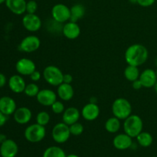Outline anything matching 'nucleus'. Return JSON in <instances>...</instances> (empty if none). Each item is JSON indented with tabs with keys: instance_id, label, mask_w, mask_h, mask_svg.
Masks as SVG:
<instances>
[{
	"instance_id": "obj_1",
	"label": "nucleus",
	"mask_w": 157,
	"mask_h": 157,
	"mask_svg": "<svg viewBox=\"0 0 157 157\" xmlns=\"http://www.w3.org/2000/svg\"><path fill=\"white\" fill-rule=\"evenodd\" d=\"M124 58L127 64L140 67L148 60V49L141 44H131L126 50Z\"/></svg>"
},
{
	"instance_id": "obj_2",
	"label": "nucleus",
	"mask_w": 157,
	"mask_h": 157,
	"mask_svg": "<svg viewBox=\"0 0 157 157\" xmlns=\"http://www.w3.org/2000/svg\"><path fill=\"white\" fill-rule=\"evenodd\" d=\"M124 133L132 138H136L144 129L142 118L137 114H131L124 121L123 124Z\"/></svg>"
},
{
	"instance_id": "obj_3",
	"label": "nucleus",
	"mask_w": 157,
	"mask_h": 157,
	"mask_svg": "<svg viewBox=\"0 0 157 157\" xmlns=\"http://www.w3.org/2000/svg\"><path fill=\"white\" fill-rule=\"evenodd\" d=\"M112 113L113 117L121 121H124L132 114L131 104L126 98H117L112 104Z\"/></svg>"
},
{
	"instance_id": "obj_4",
	"label": "nucleus",
	"mask_w": 157,
	"mask_h": 157,
	"mask_svg": "<svg viewBox=\"0 0 157 157\" xmlns=\"http://www.w3.org/2000/svg\"><path fill=\"white\" fill-rule=\"evenodd\" d=\"M24 136L26 140L32 144L41 142L46 136L45 127L40 125L37 123L31 124L25 130Z\"/></svg>"
},
{
	"instance_id": "obj_5",
	"label": "nucleus",
	"mask_w": 157,
	"mask_h": 157,
	"mask_svg": "<svg viewBox=\"0 0 157 157\" xmlns=\"http://www.w3.org/2000/svg\"><path fill=\"white\" fill-rule=\"evenodd\" d=\"M42 76L48 84L54 87H58L63 83L64 74L59 67L55 65H48L44 67Z\"/></svg>"
},
{
	"instance_id": "obj_6",
	"label": "nucleus",
	"mask_w": 157,
	"mask_h": 157,
	"mask_svg": "<svg viewBox=\"0 0 157 157\" xmlns=\"http://www.w3.org/2000/svg\"><path fill=\"white\" fill-rule=\"evenodd\" d=\"M70 127L65 123L60 122L55 124L52 130V137L55 143L62 144L67 142L71 136Z\"/></svg>"
},
{
	"instance_id": "obj_7",
	"label": "nucleus",
	"mask_w": 157,
	"mask_h": 157,
	"mask_svg": "<svg viewBox=\"0 0 157 157\" xmlns=\"http://www.w3.org/2000/svg\"><path fill=\"white\" fill-rule=\"evenodd\" d=\"M52 18L55 21L64 24L70 21L71 9L63 3H58L52 9Z\"/></svg>"
},
{
	"instance_id": "obj_8",
	"label": "nucleus",
	"mask_w": 157,
	"mask_h": 157,
	"mask_svg": "<svg viewBox=\"0 0 157 157\" xmlns=\"http://www.w3.org/2000/svg\"><path fill=\"white\" fill-rule=\"evenodd\" d=\"M41 46V40L36 35H29L23 38L20 42L18 48L25 53H32L38 50Z\"/></svg>"
},
{
	"instance_id": "obj_9",
	"label": "nucleus",
	"mask_w": 157,
	"mask_h": 157,
	"mask_svg": "<svg viewBox=\"0 0 157 157\" xmlns=\"http://www.w3.org/2000/svg\"><path fill=\"white\" fill-rule=\"evenodd\" d=\"M22 25L28 32H35L41 29L42 21L36 14L27 13L22 18Z\"/></svg>"
},
{
	"instance_id": "obj_10",
	"label": "nucleus",
	"mask_w": 157,
	"mask_h": 157,
	"mask_svg": "<svg viewBox=\"0 0 157 157\" xmlns=\"http://www.w3.org/2000/svg\"><path fill=\"white\" fill-rule=\"evenodd\" d=\"M15 70L21 76H30L36 70V64L30 58H20L15 64Z\"/></svg>"
},
{
	"instance_id": "obj_11",
	"label": "nucleus",
	"mask_w": 157,
	"mask_h": 157,
	"mask_svg": "<svg viewBox=\"0 0 157 157\" xmlns=\"http://www.w3.org/2000/svg\"><path fill=\"white\" fill-rule=\"evenodd\" d=\"M57 98H58L57 93L48 88L40 90L36 96L38 104L44 107H51L57 101Z\"/></svg>"
},
{
	"instance_id": "obj_12",
	"label": "nucleus",
	"mask_w": 157,
	"mask_h": 157,
	"mask_svg": "<svg viewBox=\"0 0 157 157\" xmlns=\"http://www.w3.org/2000/svg\"><path fill=\"white\" fill-rule=\"evenodd\" d=\"M100 112H101L100 107L96 103L89 102L81 109V114L85 121H94L98 119L100 115Z\"/></svg>"
},
{
	"instance_id": "obj_13",
	"label": "nucleus",
	"mask_w": 157,
	"mask_h": 157,
	"mask_svg": "<svg viewBox=\"0 0 157 157\" xmlns=\"http://www.w3.org/2000/svg\"><path fill=\"white\" fill-rule=\"evenodd\" d=\"M62 34L67 39L75 40L81 35V27L78 22L68 21L63 25Z\"/></svg>"
},
{
	"instance_id": "obj_14",
	"label": "nucleus",
	"mask_w": 157,
	"mask_h": 157,
	"mask_svg": "<svg viewBox=\"0 0 157 157\" xmlns=\"http://www.w3.org/2000/svg\"><path fill=\"white\" fill-rule=\"evenodd\" d=\"M133 144V138L125 133L116 135L113 140V147L118 150H128L131 148Z\"/></svg>"
},
{
	"instance_id": "obj_15",
	"label": "nucleus",
	"mask_w": 157,
	"mask_h": 157,
	"mask_svg": "<svg viewBox=\"0 0 157 157\" xmlns=\"http://www.w3.org/2000/svg\"><path fill=\"white\" fill-rule=\"evenodd\" d=\"M18 153V144L12 139H7L1 144L0 155L2 157H15Z\"/></svg>"
},
{
	"instance_id": "obj_16",
	"label": "nucleus",
	"mask_w": 157,
	"mask_h": 157,
	"mask_svg": "<svg viewBox=\"0 0 157 157\" xmlns=\"http://www.w3.org/2000/svg\"><path fill=\"white\" fill-rule=\"evenodd\" d=\"M139 79L142 83L143 87H146V88L153 87L157 82L156 71L151 68L145 69L140 73Z\"/></svg>"
},
{
	"instance_id": "obj_17",
	"label": "nucleus",
	"mask_w": 157,
	"mask_h": 157,
	"mask_svg": "<svg viewBox=\"0 0 157 157\" xmlns=\"http://www.w3.org/2000/svg\"><path fill=\"white\" fill-rule=\"evenodd\" d=\"M9 87L13 93H23L25 89L26 83L22 76L20 75H14L9 79Z\"/></svg>"
},
{
	"instance_id": "obj_18",
	"label": "nucleus",
	"mask_w": 157,
	"mask_h": 157,
	"mask_svg": "<svg viewBox=\"0 0 157 157\" xmlns=\"http://www.w3.org/2000/svg\"><path fill=\"white\" fill-rule=\"evenodd\" d=\"M13 117L15 122L18 124H27L32 118V112L29 107H21L16 109L13 113Z\"/></svg>"
},
{
	"instance_id": "obj_19",
	"label": "nucleus",
	"mask_w": 157,
	"mask_h": 157,
	"mask_svg": "<svg viewBox=\"0 0 157 157\" xmlns=\"http://www.w3.org/2000/svg\"><path fill=\"white\" fill-rule=\"evenodd\" d=\"M81 116V111L77 107H69L66 108L62 113V121L70 126L78 122Z\"/></svg>"
},
{
	"instance_id": "obj_20",
	"label": "nucleus",
	"mask_w": 157,
	"mask_h": 157,
	"mask_svg": "<svg viewBox=\"0 0 157 157\" xmlns=\"http://www.w3.org/2000/svg\"><path fill=\"white\" fill-rule=\"evenodd\" d=\"M17 109L16 103L13 98L9 96H3L0 98V110L6 116L15 113Z\"/></svg>"
},
{
	"instance_id": "obj_21",
	"label": "nucleus",
	"mask_w": 157,
	"mask_h": 157,
	"mask_svg": "<svg viewBox=\"0 0 157 157\" xmlns=\"http://www.w3.org/2000/svg\"><path fill=\"white\" fill-rule=\"evenodd\" d=\"M6 6L11 12L17 15H21L26 12L25 0H6Z\"/></svg>"
},
{
	"instance_id": "obj_22",
	"label": "nucleus",
	"mask_w": 157,
	"mask_h": 157,
	"mask_svg": "<svg viewBox=\"0 0 157 157\" xmlns=\"http://www.w3.org/2000/svg\"><path fill=\"white\" fill-rule=\"evenodd\" d=\"M57 95L61 101H71L73 98L74 95H75V90H74L73 86L71 84L61 83L59 86H58Z\"/></svg>"
},
{
	"instance_id": "obj_23",
	"label": "nucleus",
	"mask_w": 157,
	"mask_h": 157,
	"mask_svg": "<svg viewBox=\"0 0 157 157\" xmlns=\"http://www.w3.org/2000/svg\"><path fill=\"white\" fill-rule=\"evenodd\" d=\"M71 18L70 21L78 22L79 20L83 18L85 15V7L81 4H75L70 8Z\"/></svg>"
},
{
	"instance_id": "obj_24",
	"label": "nucleus",
	"mask_w": 157,
	"mask_h": 157,
	"mask_svg": "<svg viewBox=\"0 0 157 157\" xmlns=\"http://www.w3.org/2000/svg\"><path fill=\"white\" fill-rule=\"evenodd\" d=\"M105 130L110 133H116L121 127V121L116 117H112L106 121L104 124Z\"/></svg>"
},
{
	"instance_id": "obj_25",
	"label": "nucleus",
	"mask_w": 157,
	"mask_h": 157,
	"mask_svg": "<svg viewBox=\"0 0 157 157\" xmlns=\"http://www.w3.org/2000/svg\"><path fill=\"white\" fill-rule=\"evenodd\" d=\"M124 77L127 81L133 82V81L138 80L140 78V72L139 67L133 65H127L124 70Z\"/></svg>"
},
{
	"instance_id": "obj_26",
	"label": "nucleus",
	"mask_w": 157,
	"mask_h": 157,
	"mask_svg": "<svg viewBox=\"0 0 157 157\" xmlns=\"http://www.w3.org/2000/svg\"><path fill=\"white\" fill-rule=\"evenodd\" d=\"M63 25L64 24L58 22L52 18L47 21L45 24V28L49 33L53 34V35H58L60 33H62Z\"/></svg>"
},
{
	"instance_id": "obj_27",
	"label": "nucleus",
	"mask_w": 157,
	"mask_h": 157,
	"mask_svg": "<svg viewBox=\"0 0 157 157\" xmlns=\"http://www.w3.org/2000/svg\"><path fill=\"white\" fill-rule=\"evenodd\" d=\"M65 152L61 147L57 146H52L45 149L43 153L42 157H66Z\"/></svg>"
},
{
	"instance_id": "obj_28",
	"label": "nucleus",
	"mask_w": 157,
	"mask_h": 157,
	"mask_svg": "<svg viewBox=\"0 0 157 157\" xmlns=\"http://www.w3.org/2000/svg\"><path fill=\"white\" fill-rule=\"evenodd\" d=\"M136 138L138 144L142 147H150L153 142V136L149 132L142 131Z\"/></svg>"
},
{
	"instance_id": "obj_29",
	"label": "nucleus",
	"mask_w": 157,
	"mask_h": 157,
	"mask_svg": "<svg viewBox=\"0 0 157 157\" xmlns=\"http://www.w3.org/2000/svg\"><path fill=\"white\" fill-rule=\"evenodd\" d=\"M39 90V87L35 82L29 83V84H26L24 93L26 96L29 97V98H35L38 95Z\"/></svg>"
},
{
	"instance_id": "obj_30",
	"label": "nucleus",
	"mask_w": 157,
	"mask_h": 157,
	"mask_svg": "<svg viewBox=\"0 0 157 157\" xmlns=\"http://www.w3.org/2000/svg\"><path fill=\"white\" fill-rule=\"evenodd\" d=\"M51 120L50 114L47 111H40L36 116V123L45 127L49 124Z\"/></svg>"
},
{
	"instance_id": "obj_31",
	"label": "nucleus",
	"mask_w": 157,
	"mask_h": 157,
	"mask_svg": "<svg viewBox=\"0 0 157 157\" xmlns=\"http://www.w3.org/2000/svg\"><path fill=\"white\" fill-rule=\"evenodd\" d=\"M69 127H70L71 134L73 135V136H80V135L84 133V126L79 122H76L75 124H71V125L69 126Z\"/></svg>"
},
{
	"instance_id": "obj_32",
	"label": "nucleus",
	"mask_w": 157,
	"mask_h": 157,
	"mask_svg": "<svg viewBox=\"0 0 157 157\" xmlns=\"http://www.w3.org/2000/svg\"><path fill=\"white\" fill-rule=\"evenodd\" d=\"M51 108H52V111L55 114H61L64 113V110L66 109L62 101H58V100L51 106Z\"/></svg>"
},
{
	"instance_id": "obj_33",
	"label": "nucleus",
	"mask_w": 157,
	"mask_h": 157,
	"mask_svg": "<svg viewBox=\"0 0 157 157\" xmlns=\"http://www.w3.org/2000/svg\"><path fill=\"white\" fill-rule=\"evenodd\" d=\"M38 9V3L35 0H29L26 3V12L29 14H35Z\"/></svg>"
},
{
	"instance_id": "obj_34",
	"label": "nucleus",
	"mask_w": 157,
	"mask_h": 157,
	"mask_svg": "<svg viewBox=\"0 0 157 157\" xmlns=\"http://www.w3.org/2000/svg\"><path fill=\"white\" fill-rule=\"evenodd\" d=\"M156 0H137V4L142 7H150L155 3Z\"/></svg>"
},
{
	"instance_id": "obj_35",
	"label": "nucleus",
	"mask_w": 157,
	"mask_h": 157,
	"mask_svg": "<svg viewBox=\"0 0 157 157\" xmlns=\"http://www.w3.org/2000/svg\"><path fill=\"white\" fill-rule=\"evenodd\" d=\"M30 78L33 82H38V81H40L41 78V74L39 71L38 70H35L32 75H30Z\"/></svg>"
},
{
	"instance_id": "obj_36",
	"label": "nucleus",
	"mask_w": 157,
	"mask_h": 157,
	"mask_svg": "<svg viewBox=\"0 0 157 157\" xmlns=\"http://www.w3.org/2000/svg\"><path fill=\"white\" fill-rule=\"evenodd\" d=\"M73 76L70 74H64L63 76V83H66V84H71L73 82Z\"/></svg>"
},
{
	"instance_id": "obj_37",
	"label": "nucleus",
	"mask_w": 157,
	"mask_h": 157,
	"mask_svg": "<svg viewBox=\"0 0 157 157\" xmlns=\"http://www.w3.org/2000/svg\"><path fill=\"white\" fill-rule=\"evenodd\" d=\"M132 87H133V89H135V90H140V89L142 88L143 87L142 83L140 82V79L136 80V81L132 82Z\"/></svg>"
},
{
	"instance_id": "obj_38",
	"label": "nucleus",
	"mask_w": 157,
	"mask_h": 157,
	"mask_svg": "<svg viewBox=\"0 0 157 157\" xmlns=\"http://www.w3.org/2000/svg\"><path fill=\"white\" fill-rule=\"evenodd\" d=\"M7 121V116L5 115L0 110V127L4 126Z\"/></svg>"
},
{
	"instance_id": "obj_39",
	"label": "nucleus",
	"mask_w": 157,
	"mask_h": 157,
	"mask_svg": "<svg viewBox=\"0 0 157 157\" xmlns=\"http://www.w3.org/2000/svg\"><path fill=\"white\" fill-rule=\"evenodd\" d=\"M6 83H7L6 77L2 73H0V88L4 87L6 84Z\"/></svg>"
},
{
	"instance_id": "obj_40",
	"label": "nucleus",
	"mask_w": 157,
	"mask_h": 157,
	"mask_svg": "<svg viewBox=\"0 0 157 157\" xmlns=\"http://www.w3.org/2000/svg\"><path fill=\"white\" fill-rule=\"evenodd\" d=\"M6 140H7V138H6V136L4 134H0V144H2L4 141H6Z\"/></svg>"
},
{
	"instance_id": "obj_41",
	"label": "nucleus",
	"mask_w": 157,
	"mask_h": 157,
	"mask_svg": "<svg viewBox=\"0 0 157 157\" xmlns=\"http://www.w3.org/2000/svg\"><path fill=\"white\" fill-rule=\"evenodd\" d=\"M129 2L132 4H137V0H129Z\"/></svg>"
},
{
	"instance_id": "obj_42",
	"label": "nucleus",
	"mask_w": 157,
	"mask_h": 157,
	"mask_svg": "<svg viewBox=\"0 0 157 157\" xmlns=\"http://www.w3.org/2000/svg\"><path fill=\"white\" fill-rule=\"evenodd\" d=\"M66 157H79V156L76 154H69V155H67V156Z\"/></svg>"
},
{
	"instance_id": "obj_43",
	"label": "nucleus",
	"mask_w": 157,
	"mask_h": 157,
	"mask_svg": "<svg viewBox=\"0 0 157 157\" xmlns=\"http://www.w3.org/2000/svg\"><path fill=\"white\" fill-rule=\"evenodd\" d=\"M153 88H154L155 91H156V93L157 94V82L156 83V84L154 85V87H153Z\"/></svg>"
},
{
	"instance_id": "obj_44",
	"label": "nucleus",
	"mask_w": 157,
	"mask_h": 157,
	"mask_svg": "<svg viewBox=\"0 0 157 157\" xmlns=\"http://www.w3.org/2000/svg\"><path fill=\"white\" fill-rule=\"evenodd\" d=\"M6 2V0H0V5L2 4V3Z\"/></svg>"
},
{
	"instance_id": "obj_45",
	"label": "nucleus",
	"mask_w": 157,
	"mask_h": 157,
	"mask_svg": "<svg viewBox=\"0 0 157 157\" xmlns=\"http://www.w3.org/2000/svg\"><path fill=\"white\" fill-rule=\"evenodd\" d=\"M156 77H157V68H156Z\"/></svg>"
},
{
	"instance_id": "obj_46",
	"label": "nucleus",
	"mask_w": 157,
	"mask_h": 157,
	"mask_svg": "<svg viewBox=\"0 0 157 157\" xmlns=\"http://www.w3.org/2000/svg\"><path fill=\"white\" fill-rule=\"evenodd\" d=\"M151 157H157V156H151Z\"/></svg>"
},
{
	"instance_id": "obj_47",
	"label": "nucleus",
	"mask_w": 157,
	"mask_h": 157,
	"mask_svg": "<svg viewBox=\"0 0 157 157\" xmlns=\"http://www.w3.org/2000/svg\"><path fill=\"white\" fill-rule=\"evenodd\" d=\"M71 1H75V0H71Z\"/></svg>"
}]
</instances>
